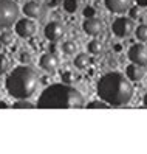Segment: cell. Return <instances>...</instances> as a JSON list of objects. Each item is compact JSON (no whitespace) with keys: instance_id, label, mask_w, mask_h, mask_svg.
<instances>
[{"instance_id":"obj_26","label":"cell","mask_w":147,"mask_h":154,"mask_svg":"<svg viewBox=\"0 0 147 154\" xmlns=\"http://www.w3.org/2000/svg\"><path fill=\"white\" fill-rule=\"evenodd\" d=\"M62 79H63V84H68L73 81V73L71 72H63L62 73Z\"/></svg>"},{"instance_id":"obj_21","label":"cell","mask_w":147,"mask_h":154,"mask_svg":"<svg viewBox=\"0 0 147 154\" xmlns=\"http://www.w3.org/2000/svg\"><path fill=\"white\" fill-rule=\"evenodd\" d=\"M0 42H2L3 45H11L14 42V34L13 31L6 30V31H2V34H0Z\"/></svg>"},{"instance_id":"obj_25","label":"cell","mask_w":147,"mask_h":154,"mask_svg":"<svg viewBox=\"0 0 147 154\" xmlns=\"http://www.w3.org/2000/svg\"><path fill=\"white\" fill-rule=\"evenodd\" d=\"M140 11H141V8H138L136 5L135 6H132L130 10H128V13H130V19L133 20V19H136L138 16H140Z\"/></svg>"},{"instance_id":"obj_23","label":"cell","mask_w":147,"mask_h":154,"mask_svg":"<svg viewBox=\"0 0 147 154\" xmlns=\"http://www.w3.org/2000/svg\"><path fill=\"white\" fill-rule=\"evenodd\" d=\"M84 17H87V19L96 17V8H93V6H87L85 10H84Z\"/></svg>"},{"instance_id":"obj_29","label":"cell","mask_w":147,"mask_h":154,"mask_svg":"<svg viewBox=\"0 0 147 154\" xmlns=\"http://www.w3.org/2000/svg\"><path fill=\"white\" fill-rule=\"evenodd\" d=\"M6 107H8V104L3 101V100H2V101H0V109H6Z\"/></svg>"},{"instance_id":"obj_16","label":"cell","mask_w":147,"mask_h":154,"mask_svg":"<svg viewBox=\"0 0 147 154\" xmlns=\"http://www.w3.org/2000/svg\"><path fill=\"white\" fill-rule=\"evenodd\" d=\"M102 50H104V44L99 39H93L88 42V53H91V55H99Z\"/></svg>"},{"instance_id":"obj_9","label":"cell","mask_w":147,"mask_h":154,"mask_svg":"<svg viewBox=\"0 0 147 154\" xmlns=\"http://www.w3.org/2000/svg\"><path fill=\"white\" fill-rule=\"evenodd\" d=\"M104 5L110 13L122 14L133 6V0H104Z\"/></svg>"},{"instance_id":"obj_1","label":"cell","mask_w":147,"mask_h":154,"mask_svg":"<svg viewBox=\"0 0 147 154\" xmlns=\"http://www.w3.org/2000/svg\"><path fill=\"white\" fill-rule=\"evenodd\" d=\"M96 92L99 100L108 106H124L128 104L133 97V86L125 75L119 72H110L101 76L96 84Z\"/></svg>"},{"instance_id":"obj_17","label":"cell","mask_w":147,"mask_h":154,"mask_svg":"<svg viewBox=\"0 0 147 154\" xmlns=\"http://www.w3.org/2000/svg\"><path fill=\"white\" fill-rule=\"evenodd\" d=\"M11 69V61L5 53H0V75H5Z\"/></svg>"},{"instance_id":"obj_13","label":"cell","mask_w":147,"mask_h":154,"mask_svg":"<svg viewBox=\"0 0 147 154\" xmlns=\"http://www.w3.org/2000/svg\"><path fill=\"white\" fill-rule=\"evenodd\" d=\"M125 76H127V79L130 81H141L144 76H146V70H144V67H141V66H136V64H128L127 66V69H125Z\"/></svg>"},{"instance_id":"obj_3","label":"cell","mask_w":147,"mask_h":154,"mask_svg":"<svg viewBox=\"0 0 147 154\" xmlns=\"http://www.w3.org/2000/svg\"><path fill=\"white\" fill-rule=\"evenodd\" d=\"M40 76L30 66H17L14 67L5 79L6 92L16 100H28L36 94L39 87Z\"/></svg>"},{"instance_id":"obj_7","label":"cell","mask_w":147,"mask_h":154,"mask_svg":"<svg viewBox=\"0 0 147 154\" xmlns=\"http://www.w3.org/2000/svg\"><path fill=\"white\" fill-rule=\"evenodd\" d=\"M45 38H47L50 42H57L63 38V34H65V26H63L62 22L59 20H51L50 23L45 25Z\"/></svg>"},{"instance_id":"obj_5","label":"cell","mask_w":147,"mask_h":154,"mask_svg":"<svg viewBox=\"0 0 147 154\" xmlns=\"http://www.w3.org/2000/svg\"><path fill=\"white\" fill-rule=\"evenodd\" d=\"M112 30L118 38H128L135 31V23L130 17H118L112 23Z\"/></svg>"},{"instance_id":"obj_12","label":"cell","mask_w":147,"mask_h":154,"mask_svg":"<svg viewBox=\"0 0 147 154\" xmlns=\"http://www.w3.org/2000/svg\"><path fill=\"white\" fill-rule=\"evenodd\" d=\"M82 30H84L88 36H98L102 33L104 23L101 22L98 17H91V19H85L82 23Z\"/></svg>"},{"instance_id":"obj_11","label":"cell","mask_w":147,"mask_h":154,"mask_svg":"<svg viewBox=\"0 0 147 154\" xmlns=\"http://www.w3.org/2000/svg\"><path fill=\"white\" fill-rule=\"evenodd\" d=\"M23 13L26 17H31V19H40L43 16V6L37 0H30L23 5Z\"/></svg>"},{"instance_id":"obj_4","label":"cell","mask_w":147,"mask_h":154,"mask_svg":"<svg viewBox=\"0 0 147 154\" xmlns=\"http://www.w3.org/2000/svg\"><path fill=\"white\" fill-rule=\"evenodd\" d=\"M19 19V6L13 0H0V28H10Z\"/></svg>"},{"instance_id":"obj_30","label":"cell","mask_w":147,"mask_h":154,"mask_svg":"<svg viewBox=\"0 0 147 154\" xmlns=\"http://www.w3.org/2000/svg\"><path fill=\"white\" fill-rule=\"evenodd\" d=\"M143 103H144V106H147V94L144 95V100H143Z\"/></svg>"},{"instance_id":"obj_20","label":"cell","mask_w":147,"mask_h":154,"mask_svg":"<svg viewBox=\"0 0 147 154\" xmlns=\"http://www.w3.org/2000/svg\"><path fill=\"white\" fill-rule=\"evenodd\" d=\"M135 36L138 41L146 42L147 41V25H138V28H135Z\"/></svg>"},{"instance_id":"obj_22","label":"cell","mask_w":147,"mask_h":154,"mask_svg":"<svg viewBox=\"0 0 147 154\" xmlns=\"http://www.w3.org/2000/svg\"><path fill=\"white\" fill-rule=\"evenodd\" d=\"M87 107L88 109H107L108 104H105L102 100H93V101H90L87 104Z\"/></svg>"},{"instance_id":"obj_18","label":"cell","mask_w":147,"mask_h":154,"mask_svg":"<svg viewBox=\"0 0 147 154\" xmlns=\"http://www.w3.org/2000/svg\"><path fill=\"white\" fill-rule=\"evenodd\" d=\"M62 6L63 10H65L67 13H76L78 8H79V0H63L62 2Z\"/></svg>"},{"instance_id":"obj_24","label":"cell","mask_w":147,"mask_h":154,"mask_svg":"<svg viewBox=\"0 0 147 154\" xmlns=\"http://www.w3.org/2000/svg\"><path fill=\"white\" fill-rule=\"evenodd\" d=\"M19 58H20V61L23 62V66H26V64H30V62H31V55H30L28 51H22Z\"/></svg>"},{"instance_id":"obj_14","label":"cell","mask_w":147,"mask_h":154,"mask_svg":"<svg viewBox=\"0 0 147 154\" xmlns=\"http://www.w3.org/2000/svg\"><path fill=\"white\" fill-rule=\"evenodd\" d=\"M91 64H93V59L90 58L88 53H79L75 58V66L79 70H87V69L91 67Z\"/></svg>"},{"instance_id":"obj_6","label":"cell","mask_w":147,"mask_h":154,"mask_svg":"<svg viewBox=\"0 0 147 154\" xmlns=\"http://www.w3.org/2000/svg\"><path fill=\"white\" fill-rule=\"evenodd\" d=\"M128 59L132 61V64L146 67L147 66V47L144 44H133L128 48Z\"/></svg>"},{"instance_id":"obj_2","label":"cell","mask_w":147,"mask_h":154,"mask_svg":"<svg viewBox=\"0 0 147 154\" xmlns=\"http://www.w3.org/2000/svg\"><path fill=\"white\" fill-rule=\"evenodd\" d=\"M85 104V100L78 89L70 84H51L43 89L36 107L39 109H76Z\"/></svg>"},{"instance_id":"obj_28","label":"cell","mask_w":147,"mask_h":154,"mask_svg":"<svg viewBox=\"0 0 147 154\" xmlns=\"http://www.w3.org/2000/svg\"><path fill=\"white\" fill-rule=\"evenodd\" d=\"M60 2H62V0H51V2H50V6H51V8H56Z\"/></svg>"},{"instance_id":"obj_27","label":"cell","mask_w":147,"mask_h":154,"mask_svg":"<svg viewBox=\"0 0 147 154\" xmlns=\"http://www.w3.org/2000/svg\"><path fill=\"white\" fill-rule=\"evenodd\" d=\"M136 6L138 8H146L147 6V0H136Z\"/></svg>"},{"instance_id":"obj_15","label":"cell","mask_w":147,"mask_h":154,"mask_svg":"<svg viewBox=\"0 0 147 154\" xmlns=\"http://www.w3.org/2000/svg\"><path fill=\"white\" fill-rule=\"evenodd\" d=\"M78 50H79V44H78L76 41H73V39H70V41H67V42L62 44V51L65 53V55H68V56L76 55Z\"/></svg>"},{"instance_id":"obj_19","label":"cell","mask_w":147,"mask_h":154,"mask_svg":"<svg viewBox=\"0 0 147 154\" xmlns=\"http://www.w3.org/2000/svg\"><path fill=\"white\" fill-rule=\"evenodd\" d=\"M13 107L14 109H33L36 107V104H33L30 100H16Z\"/></svg>"},{"instance_id":"obj_8","label":"cell","mask_w":147,"mask_h":154,"mask_svg":"<svg viewBox=\"0 0 147 154\" xmlns=\"http://www.w3.org/2000/svg\"><path fill=\"white\" fill-rule=\"evenodd\" d=\"M36 31H37V26H36V23L31 19H20L16 22V33L17 36H20L23 39L33 38Z\"/></svg>"},{"instance_id":"obj_10","label":"cell","mask_w":147,"mask_h":154,"mask_svg":"<svg viewBox=\"0 0 147 154\" xmlns=\"http://www.w3.org/2000/svg\"><path fill=\"white\" fill-rule=\"evenodd\" d=\"M39 64L47 73L53 75V73H56V70L59 67V58L54 55V53H45V55L40 56Z\"/></svg>"}]
</instances>
